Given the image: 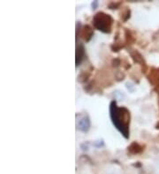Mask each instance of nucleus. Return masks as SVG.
Instances as JSON below:
<instances>
[{
	"mask_svg": "<svg viewBox=\"0 0 159 174\" xmlns=\"http://www.w3.org/2000/svg\"><path fill=\"white\" fill-rule=\"evenodd\" d=\"M89 121L87 117H84L83 119H81L80 122H79V128L81 131H87L89 127Z\"/></svg>",
	"mask_w": 159,
	"mask_h": 174,
	"instance_id": "obj_3",
	"label": "nucleus"
},
{
	"mask_svg": "<svg viewBox=\"0 0 159 174\" xmlns=\"http://www.w3.org/2000/svg\"><path fill=\"white\" fill-rule=\"evenodd\" d=\"M125 109L123 108H118L116 106V103H111V116L114 125L118 128L121 133H123L125 137H127V115L128 112L123 113Z\"/></svg>",
	"mask_w": 159,
	"mask_h": 174,
	"instance_id": "obj_1",
	"label": "nucleus"
},
{
	"mask_svg": "<svg viewBox=\"0 0 159 174\" xmlns=\"http://www.w3.org/2000/svg\"><path fill=\"white\" fill-rule=\"evenodd\" d=\"M111 18L104 13H98L95 17L94 23L95 26L103 32H110V25H111Z\"/></svg>",
	"mask_w": 159,
	"mask_h": 174,
	"instance_id": "obj_2",
	"label": "nucleus"
}]
</instances>
